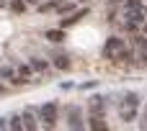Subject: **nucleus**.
<instances>
[{"label": "nucleus", "mask_w": 147, "mask_h": 131, "mask_svg": "<svg viewBox=\"0 0 147 131\" xmlns=\"http://www.w3.org/2000/svg\"><path fill=\"white\" fill-rule=\"evenodd\" d=\"M80 3H85V0H80Z\"/></svg>", "instance_id": "5701e85b"}, {"label": "nucleus", "mask_w": 147, "mask_h": 131, "mask_svg": "<svg viewBox=\"0 0 147 131\" xmlns=\"http://www.w3.org/2000/svg\"><path fill=\"white\" fill-rule=\"evenodd\" d=\"M90 129H96V131H101V129H106V121H103V116H90V124H88Z\"/></svg>", "instance_id": "ddd939ff"}, {"label": "nucleus", "mask_w": 147, "mask_h": 131, "mask_svg": "<svg viewBox=\"0 0 147 131\" xmlns=\"http://www.w3.org/2000/svg\"><path fill=\"white\" fill-rule=\"evenodd\" d=\"M54 67L57 70H70V57H54Z\"/></svg>", "instance_id": "4468645a"}, {"label": "nucleus", "mask_w": 147, "mask_h": 131, "mask_svg": "<svg viewBox=\"0 0 147 131\" xmlns=\"http://www.w3.org/2000/svg\"><path fill=\"white\" fill-rule=\"evenodd\" d=\"M44 39H49V41L59 44V41H65L67 36H65V28H49V31H44Z\"/></svg>", "instance_id": "0eeeda50"}, {"label": "nucleus", "mask_w": 147, "mask_h": 131, "mask_svg": "<svg viewBox=\"0 0 147 131\" xmlns=\"http://www.w3.org/2000/svg\"><path fill=\"white\" fill-rule=\"evenodd\" d=\"M142 31H145V33H147V21H145V23H142Z\"/></svg>", "instance_id": "aec40b11"}, {"label": "nucleus", "mask_w": 147, "mask_h": 131, "mask_svg": "<svg viewBox=\"0 0 147 131\" xmlns=\"http://www.w3.org/2000/svg\"><path fill=\"white\" fill-rule=\"evenodd\" d=\"M124 13H145V5L140 0H124Z\"/></svg>", "instance_id": "6e6552de"}, {"label": "nucleus", "mask_w": 147, "mask_h": 131, "mask_svg": "<svg viewBox=\"0 0 147 131\" xmlns=\"http://www.w3.org/2000/svg\"><path fill=\"white\" fill-rule=\"evenodd\" d=\"M72 8H75L72 3H59V5H57V13H62V15H65V13H72Z\"/></svg>", "instance_id": "2eb2a0df"}, {"label": "nucleus", "mask_w": 147, "mask_h": 131, "mask_svg": "<svg viewBox=\"0 0 147 131\" xmlns=\"http://www.w3.org/2000/svg\"><path fill=\"white\" fill-rule=\"evenodd\" d=\"M0 3H3V0H0Z\"/></svg>", "instance_id": "b1692460"}, {"label": "nucleus", "mask_w": 147, "mask_h": 131, "mask_svg": "<svg viewBox=\"0 0 147 131\" xmlns=\"http://www.w3.org/2000/svg\"><path fill=\"white\" fill-rule=\"evenodd\" d=\"M18 72L26 77V75H31V67H28V64H21V67H18Z\"/></svg>", "instance_id": "f3484780"}, {"label": "nucleus", "mask_w": 147, "mask_h": 131, "mask_svg": "<svg viewBox=\"0 0 147 131\" xmlns=\"http://www.w3.org/2000/svg\"><path fill=\"white\" fill-rule=\"evenodd\" d=\"M124 51H127L124 39H119V36L106 39V44H103V57H106V59H116V62H119V57H121Z\"/></svg>", "instance_id": "f03ea898"}, {"label": "nucleus", "mask_w": 147, "mask_h": 131, "mask_svg": "<svg viewBox=\"0 0 147 131\" xmlns=\"http://www.w3.org/2000/svg\"><path fill=\"white\" fill-rule=\"evenodd\" d=\"M0 129H8V118H0Z\"/></svg>", "instance_id": "6ab92c4d"}, {"label": "nucleus", "mask_w": 147, "mask_h": 131, "mask_svg": "<svg viewBox=\"0 0 147 131\" xmlns=\"http://www.w3.org/2000/svg\"><path fill=\"white\" fill-rule=\"evenodd\" d=\"M85 15H88V8H80V10H75L70 18H62V23H59V26H62V28H67V26H75V23H78L80 18H85Z\"/></svg>", "instance_id": "423d86ee"}, {"label": "nucleus", "mask_w": 147, "mask_h": 131, "mask_svg": "<svg viewBox=\"0 0 147 131\" xmlns=\"http://www.w3.org/2000/svg\"><path fill=\"white\" fill-rule=\"evenodd\" d=\"M137 46H140V59H142V64H147V41L142 36H137Z\"/></svg>", "instance_id": "f8f14e48"}, {"label": "nucleus", "mask_w": 147, "mask_h": 131, "mask_svg": "<svg viewBox=\"0 0 147 131\" xmlns=\"http://www.w3.org/2000/svg\"><path fill=\"white\" fill-rule=\"evenodd\" d=\"M137 108H140V95L137 93H127L119 103V116L121 121H134L137 118Z\"/></svg>", "instance_id": "f257e3e1"}, {"label": "nucleus", "mask_w": 147, "mask_h": 131, "mask_svg": "<svg viewBox=\"0 0 147 131\" xmlns=\"http://www.w3.org/2000/svg\"><path fill=\"white\" fill-rule=\"evenodd\" d=\"M67 126L75 129V131L85 126V116H83V111H80L78 106H70V108H67Z\"/></svg>", "instance_id": "20e7f679"}, {"label": "nucleus", "mask_w": 147, "mask_h": 131, "mask_svg": "<svg viewBox=\"0 0 147 131\" xmlns=\"http://www.w3.org/2000/svg\"><path fill=\"white\" fill-rule=\"evenodd\" d=\"M26 3H36V0H26Z\"/></svg>", "instance_id": "412c9836"}, {"label": "nucleus", "mask_w": 147, "mask_h": 131, "mask_svg": "<svg viewBox=\"0 0 147 131\" xmlns=\"http://www.w3.org/2000/svg\"><path fill=\"white\" fill-rule=\"evenodd\" d=\"M8 129H13V131H21V129H23V118H21V113L8 118Z\"/></svg>", "instance_id": "9d476101"}, {"label": "nucleus", "mask_w": 147, "mask_h": 131, "mask_svg": "<svg viewBox=\"0 0 147 131\" xmlns=\"http://www.w3.org/2000/svg\"><path fill=\"white\" fill-rule=\"evenodd\" d=\"M21 118H23V129H28V131L39 129V124H36V118H34V113H31V111H23V113H21Z\"/></svg>", "instance_id": "1a4fd4ad"}, {"label": "nucleus", "mask_w": 147, "mask_h": 131, "mask_svg": "<svg viewBox=\"0 0 147 131\" xmlns=\"http://www.w3.org/2000/svg\"><path fill=\"white\" fill-rule=\"evenodd\" d=\"M88 113H90V116H106V98L93 95L90 103H88Z\"/></svg>", "instance_id": "39448f33"}, {"label": "nucleus", "mask_w": 147, "mask_h": 131, "mask_svg": "<svg viewBox=\"0 0 147 131\" xmlns=\"http://www.w3.org/2000/svg\"><path fill=\"white\" fill-rule=\"evenodd\" d=\"M142 126H147V106H145V113H142Z\"/></svg>", "instance_id": "a211bd4d"}, {"label": "nucleus", "mask_w": 147, "mask_h": 131, "mask_svg": "<svg viewBox=\"0 0 147 131\" xmlns=\"http://www.w3.org/2000/svg\"><path fill=\"white\" fill-rule=\"evenodd\" d=\"M57 116H59L57 103H47V106H41V111H39V118L44 121V126H47V129H52V126L57 124Z\"/></svg>", "instance_id": "7ed1b4c3"}, {"label": "nucleus", "mask_w": 147, "mask_h": 131, "mask_svg": "<svg viewBox=\"0 0 147 131\" xmlns=\"http://www.w3.org/2000/svg\"><path fill=\"white\" fill-rule=\"evenodd\" d=\"M145 13H147V5H145Z\"/></svg>", "instance_id": "4be33fe9"}, {"label": "nucleus", "mask_w": 147, "mask_h": 131, "mask_svg": "<svg viewBox=\"0 0 147 131\" xmlns=\"http://www.w3.org/2000/svg\"><path fill=\"white\" fill-rule=\"evenodd\" d=\"M31 70H36V72H47V70H49V64H47L44 59L34 57V59H31Z\"/></svg>", "instance_id": "9b49d317"}, {"label": "nucleus", "mask_w": 147, "mask_h": 131, "mask_svg": "<svg viewBox=\"0 0 147 131\" xmlns=\"http://www.w3.org/2000/svg\"><path fill=\"white\" fill-rule=\"evenodd\" d=\"M0 90H3V88H0Z\"/></svg>", "instance_id": "393cba45"}, {"label": "nucleus", "mask_w": 147, "mask_h": 131, "mask_svg": "<svg viewBox=\"0 0 147 131\" xmlns=\"http://www.w3.org/2000/svg\"><path fill=\"white\" fill-rule=\"evenodd\" d=\"M10 8H13L16 13H23V8H26V0H10Z\"/></svg>", "instance_id": "dca6fc26"}]
</instances>
